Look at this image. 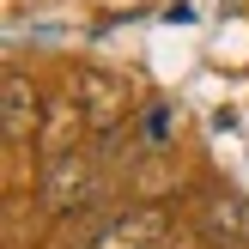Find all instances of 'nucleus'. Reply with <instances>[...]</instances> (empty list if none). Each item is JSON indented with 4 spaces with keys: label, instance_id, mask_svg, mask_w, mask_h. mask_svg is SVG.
<instances>
[{
    "label": "nucleus",
    "instance_id": "nucleus-1",
    "mask_svg": "<svg viewBox=\"0 0 249 249\" xmlns=\"http://www.w3.org/2000/svg\"><path fill=\"white\" fill-rule=\"evenodd\" d=\"M158 237H164V213H158V207H116V213H104L73 249H152Z\"/></svg>",
    "mask_w": 249,
    "mask_h": 249
},
{
    "label": "nucleus",
    "instance_id": "nucleus-2",
    "mask_svg": "<svg viewBox=\"0 0 249 249\" xmlns=\"http://www.w3.org/2000/svg\"><path fill=\"white\" fill-rule=\"evenodd\" d=\"M91 195H97V164L85 152H67V158H55V164H43V207L55 219L79 213Z\"/></svg>",
    "mask_w": 249,
    "mask_h": 249
},
{
    "label": "nucleus",
    "instance_id": "nucleus-3",
    "mask_svg": "<svg viewBox=\"0 0 249 249\" xmlns=\"http://www.w3.org/2000/svg\"><path fill=\"white\" fill-rule=\"evenodd\" d=\"M79 116H85V128L109 134L122 116H128V97H122L104 73H85V79H79Z\"/></svg>",
    "mask_w": 249,
    "mask_h": 249
},
{
    "label": "nucleus",
    "instance_id": "nucleus-4",
    "mask_svg": "<svg viewBox=\"0 0 249 249\" xmlns=\"http://www.w3.org/2000/svg\"><path fill=\"white\" fill-rule=\"evenodd\" d=\"M0 128H6V146H18L24 134L36 128V91L24 73H6V91H0Z\"/></svg>",
    "mask_w": 249,
    "mask_h": 249
},
{
    "label": "nucleus",
    "instance_id": "nucleus-5",
    "mask_svg": "<svg viewBox=\"0 0 249 249\" xmlns=\"http://www.w3.org/2000/svg\"><path fill=\"white\" fill-rule=\"evenodd\" d=\"M79 128H85L79 104H61L55 116L43 122V158H49V164H55V158H67V152H79Z\"/></svg>",
    "mask_w": 249,
    "mask_h": 249
},
{
    "label": "nucleus",
    "instance_id": "nucleus-6",
    "mask_svg": "<svg viewBox=\"0 0 249 249\" xmlns=\"http://www.w3.org/2000/svg\"><path fill=\"white\" fill-rule=\"evenodd\" d=\"M201 225L207 231H225V237H249V207L237 201V195H213V201H207V213H201Z\"/></svg>",
    "mask_w": 249,
    "mask_h": 249
}]
</instances>
